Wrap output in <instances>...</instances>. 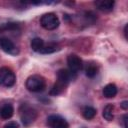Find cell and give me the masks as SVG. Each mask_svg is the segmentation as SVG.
<instances>
[{
    "label": "cell",
    "instance_id": "obj_17",
    "mask_svg": "<svg viewBox=\"0 0 128 128\" xmlns=\"http://www.w3.org/2000/svg\"><path fill=\"white\" fill-rule=\"evenodd\" d=\"M4 128H19V125L15 121H10V122H8V123L5 124Z\"/></svg>",
    "mask_w": 128,
    "mask_h": 128
},
{
    "label": "cell",
    "instance_id": "obj_6",
    "mask_svg": "<svg viewBox=\"0 0 128 128\" xmlns=\"http://www.w3.org/2000/svg\"><path fill=\"white\" fill-rule=\"evenodd\" d=\"M0 48L5 53L10 54V55H17L19 53V49L16 47V45L13 43V41L7 37L0 38Z\"/></svg>",
    "mask_w": 128,
    "mask_h": 128
},
{
    "label": "cell",
    "instance_id": "obj_12",
    "mask_svg": "<svg viewBox=\"0 0 128 128\" xmlns=\"http://www.w3.org/2000/svg\"><path fill=\"white\" fill-rule=\"evenodd\" d=\"M114 106L112 104H107L104 109H103V112H102V116L105 120L107 121H112L113 118H114Z\"/></svg>",
    "mask_w": 128,
    "mask_h": 128
},
{
    "label": "cell",
    "instance_id": "obj_19",
    "mask_svg": "<svg viewBox=\"0 0 128 128\" xmlns=\"http://www.w3.org/2000/svg\"><path fill=\"white\" fill-rule=\"evenodd\" d=\"M124 34H125V38L127 39V25H126L125 28H124Z\"/></svg>",
    "mask_w": 128,
    "mask_h": 128
},
{
    "label": "cell",
    "instance_id": "obj_18",
    "mask_svg": "<svg viewBox=\"0 0 128 128\" xmlns=\"http://www.w3.org/2000/svg\"><path fill=\"white\" fill-rule=\"evenodd\" d=\"M121 108L124 109V110H127L128 109V101H123L121 104H120Z\"/></svg>",
    "mask_w": 128,
    "mask_h": 128
},
{
    "label": "cell",
    "instance_id": "obj_16",
    "mask_svg": "<svg viewBox=\"0 0 128 128\" xmlns=\"http://www.w3.org/2000/svg\"><path fill=\"white\" fill-rule=\"evenodd\" d=\"M59 48H58V45L57 44H54V43H50L48 45H44L43 49L41 50L40 53L42 54H50V53H53L55 51H57Z\"/></svg>",
    "mask_w": 128,
    "mask_h": 128
},
{
    "label": "cell",
    "instance_id": "obj_13",
    "mask_svg": "<svg viewBox=\"0 0 128 128\" xmlns=\"http://www.w3.org/2000/svg\"><path fill=\"white\" fill-rule=\"evenodd\" d=\"M45 43L43 41V39L39 38V37H36V38H33L31 40V48L32 50H34L35 52H41V50L43 49Z\"/></svg>",
    "mask_w": 128,
    "mask_h": 128
},
{
    "label": "cell",
    "instance_id": "obj_14",
    "mask_svg": "<svg viewBox=\"0 0 128 128\" xmlns=\"http://www.w3.org/2000/svg\"><path fill=\"white\" fill-rule=\"evenodd\" d=\"M97 111L94 107H91V106H85L82 110V115L85 119L87 120H90V119H93L96 115Z\"/></svg>",
    "mask_w": 128,
    "mask_h": 128
},
{
    "label": "cell",
    "instance_id": "obj_15",
    "mask_svg": "<svg viewBox=\"0 0 128 128\" xmlns=\"http://www.w3.org/2000/svg\"><path fill=\"white\" fill-rule=\"evenodd\" d=\"M97 73H98V68H97V66L94 65V64H90V65H88L87 68L85 69V74H86V76L89 77V78H93V77H95Z\"/></svg>",
    "mask_w": 128,
    "mask_h": 128
},
{
    "label": "cell",
    "instance_id": "obj_11",
    "mask_svg": "<svg viewBox=\"0 0 128 128\" xmlns=\"http://www.w3.org/2000/svg\"><path fill=\"white\" fill-rule=\"evenodd\" d=\"M117 94V87L113 83H109L103 88V95L106 98H113Z\"/></svg>",
    "mask_w": 128,
    "mask_h": 128
},
{
    "label": "cell",
    "instance_id": "obj_1",
    "mask_svg": "<svg viewBox=\"0 0 128 128\" xmlns=\"http://www.w3.org/2000/svg\"><path fill=\"white\" fill-rule=\"evenodd\" d=\"M19 116L24 126H30L37 118V111L27 103H23L19 107Z\"/></svg>",
    "mask_w": 128,
    "mask_h": 128
},
{
    "label": "cell",
    "instance_id": "obj_4",
    "mask_svg": "<svg viewBox=\"0 0 128 128\" xmlns=\"http://www.w3.org/2000/svg\"><path fill=\"white\" fill-rule=\"evenodd\" d=\"M16 82V76L9 67L0 68V85L3 87H12Z\"/></svg>",
    "mask_w": 128,
    "mask_h": 128
},
{
    "label": "cell",
    "instance_id": "obj_9",
    "mask_svg": "<svg viewBox=\"0 0 128 128\" xmlns=\"http://www.w3.org/2000/svg\"><path fill=\"white\" fill-rule=\"evenodd\" d=\"M95 5L99 10L104 11V12H109L113 10L115 2L113 0H99L95 2Z\"/></svg>",
    "mask_w": 128,
    "mask_h": 128
},
{
    "label": "cell",
    "instance_id": "obj_5",
    "mask_svg": "<svg viewBox=\"0 0 128 128\" xmlns=\"http://www.w3.org/2000/svg\"><path fill=\"white\" fill-rule=\"evenodd\" d=\"M47 125L49 128H69L68 122L60 115H50L47 118Z\"/></svg>",
    "mask_w": 128,
    "mask_h": 128
},
{
    "label": "cell",
    "instance_id": "obj_2",
    "mask_svg": "<svg viewBox=\"0 0 128 128\" xmlns=\"http://www.w3.org/2000/svg\"><path fill=\"white\" fill-rule=\"evenodd\" d=\"M25 86L31 92H41L46 88V80L41 75H31L26 79Z\"/></svg>",
    "mask_w": 128,
    "mask_h": 128
},
{
    "label": "cell",
    "instance_id": "obj_8",
    "mask_svg": "<svg viewBox=\"0 0 128 128\" xmlns=\"http://www.w3.org/2000/svg\"><path fill=\"white\" fill-rule=\"evenodd\" d=\"M68 84L69 83H67V82H65V81L57 78L56 82L54 83V85L52 86V88L50 90V95L56 96V95L61 94L62 92H64V90L66 89V87L68 86Z\"/></svg>",
    "mask_w": 128,
    "mask_h": 128
},
{
    "label": "cell",
    "instance_id": "obj_7",
    "mask_svg": "<svg viewBox=\"0 0 128 128\" xmlns=\"http://www.w3.org/2000/svg\"><path fill=\"white\" fill-rule=\"evenodd\" d=\"M67 64L69 67V70L73 73H77L78 71H80L83 67V62L82 59L76 55V54H70L67 57Z\"/></svg>",
    "mask_w": 128,
    "mask_h": 128
},
{
    "label": "cell",
    "instance_id": "obj_3",
    "mask_svg": "<svg viewBox=\"0 0 128 128\" xmlns=\"http://www.w3.org/2000/svg\"><path fill=\"white\" fill-rule=\"evenodd\" d=\"M60 20L53 12L45 13L40 18V25L46 30H55L59 27Z\"/></svg>",
    "mask_w": 128,
    "mask_h": 128
},
{
    "label": "cell",
    "instance_id": "obj_10",
    "mask_svg": "<svg viewBox=\"0 0 128 128\" xmlns=\"http://www.w3.org/2000/svg\"><path fill=\"white\" fill-rule=\"evenodd\" d=\"M14 114V108L11 104H5L0 108V117L4 120L10 119Z\"/></svg>",
    "mask_w": 128,
    "mask_h": 128
}]
</instances>
